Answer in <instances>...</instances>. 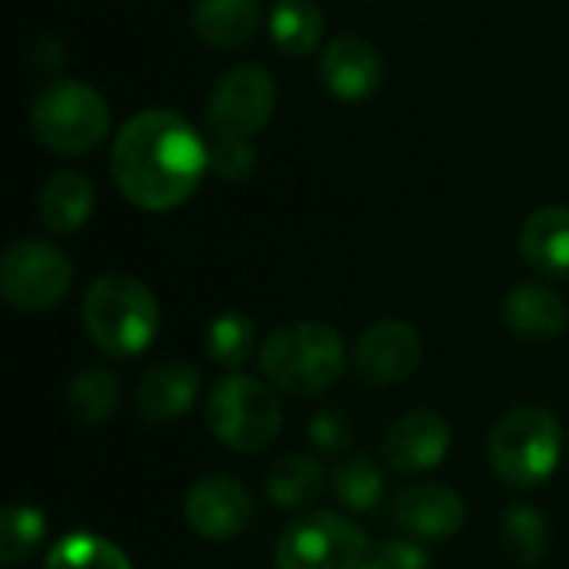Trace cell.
Instances as JSON below:
<instances>
[{"label": "cell", "instance_id": "cell-1", "mask_svg": "<svg viewBox=\"0 0 569 569\" xmlns=\"http://www.w3.org/2000/svg\"><path fill=\"white\" fill-rule=\"evenodd\" d=\"M110 170L133 207L163 213L193 197L210 170V147L180 113L143 110L117 133Z\"/></svg>", "mask_w": 569, "mask_h": 569}, {"label": "cell", "instance_id": "cell-2", "mask_svg": "<svg viewBox=\"0 0 569 569\" xmlns=\"http://www.w3.org/2000/svg\"><path fill=\"white\" fill-rule=\"evenodd\" d=\"M83 327L100 353L137 357L160 330V307L137 277L103 273L83 293Z\"/></svg>", "mask_w": 569, "mask_h": 569}, {"label": "cell", "instance_id": "cell-3", "mask_svg": "<svg viewBox=\"0 0 569 569\" xmlns=\"http://www.w3.org/2000/svg\"><path fill=\"white\" fill-rule=\"evenodd\" d=\"M343 363L347 353L340 333L330 323H317V320L283 323L260 347L263 377L277 390L293 397L327 393L340 380Z\"/></svg>", "mask_w": 569, "mask_h": 569}, {"label": "cell", "instance_id": "cell-4", "mask_svg": "<svg viewBox=\"0 0 569 569\" xmlns=\"http://www.w3.org/2000/svg\"><path fill=\"white\" fill-rule=\"evenodd\" d=\"M30 127L47 150L77 157L103 143L110 130V107L90 83L53 77L30 103Z\"/></svg>", "mask_w": 569, "mask_h": 569}, {"label": "cell", "instance_id": "cell-5", "mask_svg": "<svg viewBox=\"0 0 569 569\" xmlns=\"http://www.w3.org/2000/svg\"><path fill=\"white\" fill-rule=\"evenodd\" d=\"M563 450L560 420L543 407H517L490 433L487 457L497 473L513 490L540 487L553 477Z\"/></svg>", "mask_w": 569, "mask_h": 569}, {"label": "cell", "instance_id": "cell-6", "mask_svg": "<svg viewBox=\"0 0 569 569\" xmlns=\"http://www.w3.org/2000/svg\"><path fill=\"white\" fill-rule=\"evenodd\" d=\"M207 427L237 453H263L283 427L277 393L247 373H230L213 383L207 397Z\"/></svg>", "mask_w": 569, "mask_h": 569}, {"label": "cell", "instance_id": "cell-7", "mask_svg": "<svg viewBox=\"0 0 569 569\" xmlns=\"http://www.w3.org/2000/svg\"><path fill=\"white\" fill-rule=\"evenodd\" d=\"M367 557V533L333 510L290 520L277 543V569H360Z\"/></svg>", "mask_w": 569, "mask_h": 569}, {"label": "cell", "instance_id": "cell-8", "mask_svg": "<svg viewBox=\"0 0 569 569\" xmlns=\"http://www.w3.org/2000/svg\"><path fill=\"white\" fill-rule=\"evenodd\" d=\"M70 283L73 263L50 240H17L0 260V293L13 310H50L67 297Z\"/></svg>", "mask_w": 569, "mask_h": 569}, {"label": "cell", "instance_id": "cell-9", "mask_svg": "<svg viewBox=\"0 0 569 569\" xmlns=\"http://www.w3.org/2000/svg\"><path fill=\"white\" fill-rule=\"evenodd\" d=\"M273 107H277V83L270 70L257 63H243L227 70L213 87L207 120L213 127V137L250 140L270 123Z\"/></svg>", "mask_w": 569, "mask_h": 569}, {"label": "cell", "instance_id": "cell-10", "mask_svg": "<svg viewBox=\"0 0 569 569\" xmlns=\"http://www.w3.org/2000/svg\"><path fill=\"white\" fill-rule=\"evenodd\" d=\"M423 360L420 333L403 320H380L363 330L353 350V370L367 387L387 390L417 373Z\"/></svg>", "mask_w": 569, "mask_h": 569}, {"label": "cell", "instance_id": "cell-11", "mask_svg": "<svg viewBox=\"0 0 569 569\" xmlns=\"http://www.w3.org/2000/svg\"><path fill=\"white\" fill-rule=\"evenodd\" d=\"M183 517L190 530L210 543L233 540L253 517V500L247 487L233 477H203L190 487L183 500Z\"/></svg>", "mask_w": 569, "mask_h": 569}, {"label": "cell", "instance_id": "cell-12", "mask_svg": "<svg viewBox=\"0 0 569 569\" xmlns=\"http://www.w3.org/2000/svg\"><path fill=\"white\" fill-rule=\"evenodd\" d=\"M450 440V423L437 410H413L387 430L383 460L400 473H423L443 463Z\"/></svg>", "mask_w": 569, "mask_h": 569}, {"label": "cell", "instance_id": "cell-13", "mask_svg": "<svg viewBox=\"0 0 569 569\" xmlns=\"http://www.w3.org/2000/svg\"><path fill=\"white\" fill-rule=\"evenodd\" d=\"M320 80L327 90L347 103L373 97L383 83V60L377 47L363 37H337L320 57Z\"/></svg>", "mask_w": 569, "mask_h": 569}, {"label": "cell", "instance_id": "cell-14", "mask_svg": "<svg viewBox=\"0 0 569 569\" xmlns=\"http://www.w3.org/2000/svg\"><path fill=\"white\" fill-rule=\"evenodd\" d=\"M397 523L413 540H447L467 523V503L457 490L440 483L410 487L397 500Z\"/></svg>", "mask_w": 569, "mask_h": 569}, {"label": "cell", "instance_id": "cell-15", "mask_svg": "<svg viewBox=\"0 0 569 569\" xmlns=\"http://www.w3.org/2000/svg\"><path fill=\"white\" fill-rule=\"evenodd\" d=\"M200 390V373L190 363H157L137 383V413L147 423H170L190 413Z\"/></svg>", "mask_w": 569, "mask_h": 569}, {"label": "cell", "instance_id": "cell-16", "mask_svg": "<svg viewBox=\"0 0 569 569\" xmlns=\"http://www.w3.org/2000/svg\"><path fill=\"white\" fill-rule=\"evenodd\" d=\"M500 317L507 323L510 333H517L520 340H553L567 330L569 310L560 293H553L543 283H520L513 287L503 303H500Z\"/></svg>", "mask_w": 569, "mask_h": 569}, {"label": "cell", "instance_id": "cell-17", "mask_svg": "<svg viewBox=\"0 0 569 569\" xmlns=\"http://www.w3.org/2000/svg\"><path fill=\"white\" fill-rule=\"evenodd\" d=\"M523 260L543 273L569 280V207H543L520 230Z\"/></svg>", "mask_w": 569, "mask_h": 569}, {"label": "cell", "instance_id": "cell-18", "mask_svg": "<svg viewBox=\"0 0 569 569\" xmlns=\"http://www.w3.org/2000/svg\"><path fill=\"white\" fill-rule=\"evenodd\" d=\"M260 27V0H197L193 30L213 50L243 47Z\"/></svg>", "mask_w": 569, "mask_h": 569}, {"label": "cell", "instance_id": "cell-19", "mask_svg": "<svg viewBox=\"0 0 569 569\" xmlns=\"http://www.w3.org/2000/svg\"><path fill=\"white\" fill-rule=\"evenodd\" d=\"M40 220L53 233H73L80 230L93 213V187L77 170L53 173L40 190Z\"/></svg>", "mask_w": 569, "mask_h": 569}, {"label": "cell", "instance_id": "cell-20", "mask_svg": "<svg viewBox=\"0 0 569 569\" xmlns=\"http://www.w3.org/2000/svg\"><path fill=\"white\" fill-rule=\"evenodd\" d=\"M323 483H327V473H323L320 460H313L307 453H293V457L277 460L263 480L267 497L280 510H303V507L317 503L323 493Z\"/></svg>", "mask_w": 569, "mask_h": 569}, {"label": "cell", "instance_id": "cell-21", "mask_svg": "<svg viewBox=\"0 0 569 569\" xmlns=\"http://www.w3.org/2000/svg\"><path fill=\"white\" fill-rule=\"evenodd\" d=\"M500 543L517 567H537L550 550V523L530 503H513L500 517Z\"/></svg>", "mask_w": 569, "mask_h": 569}, {"label": "cell", "instance_id": "cell-22", "mask_svg": "<svg viewBox=\"0 0 569 569\" xmlns=\"http://www.w3.org/2000/svg\"><path fill=\"white\" fill-rule=\"evenodd\" d=\"M323 13L313 0H273L270 7V37L280 53H310L320 43Z\"/></svg>", "mask_w": 569, "mask_h": 569}, {"label": "cell", "instance_id": "cell-23", "mask_svg": "<svg viewBox=\"0 0 569 569\" xmlns=\"http://www.w3.org/2000/svg\"><path fill=\"white\" fill-rule=\"evenodd\" d=\"M43 569H133L127 553L93 533H67L47 553Z\"/></svg>", "mask_w": 569, "mask_h": 569}, {"label": "cell", "instance_id": "cell-24", "mask_svg": "<svg viewBox=\"0 0 569 569\" xmlns=\"http://www.w3.org/2000/svg\"><path fill=\"white\" fill-rule=\"evenodd\" d=\"M47 520L37 507L27 503H10L0 513V563L17 567L23 563L43 540Z\"/></svg>", "mask_w": 569, "mask_h": 569}, {"label": "cell", "instance_id": "cell-25", "mask_svg": "<svg viewBox=\"0 0 569 569\" xmlns=\"http://www.w3.org/2000/svg\"><path fill=\"white\" fill-rule=\"evenodd\" d=\"M253 343H257L253 323H250V317H243L237 310L213 317L207 327V353L213 363H220L227 370L243 367L253 353Z\"/></svg>", "mask_w": 569, "mask_h": 569}, {"label": "cell", "instance_id": "cell-26", "mask_svg": "<svg viewBox=\"0 0 569 569\" xmlns=\"http://www.w3.org/2000/svg\"><path fill=\"white\" fill-rule=\"evenodd\" d=\"M117 400H120V387L117 377L107 370H83L70 383V410L87 427L107 423L117 410Z\"/></svg>", "mask_w": 569, "mask_h": 569}, {"label": "cell", "instance_id": "cell-27", "mask_svg": "<svg viewBox=\"0 0 569 569\" xmlns=\"http://www.w3.org/2000/svg\"><path fill=\"white\" fill-rule=\"evenodd\" d=\"M330 493L347 510H357V513L373 510L380 503V497H383V473L370 460L353 457V460H347V463H340L333 470Z\"/></svg>", "mask_w": 569, "mask_h": 569}, {"label": "cell", "instance_id": "cell-28", "mask_svg": "<svg viewBox=\"0 0 569 569\" xmlns=\"http://www.w3.org/2000/svg\"><path fill=\"white\" fill-rule=\"evenodd\" d=\"M307 440L317 453L327 457H340L350 443H353V423L340 407H327L320 413L310 417L307 423Z\"/></svg>", "mask_w": 569, "mask_h": 569}, {"label": "cell", "instance_id": "cell-29", "mask_svg": "<svg viewBox=\"0 0 569 569\" xmlns=\"http://www.w3.org/2000/svg\"><path fill=\"white\" fill-rule=\"evenodd\" d=\"M253 163H257V153H253L250 140L213 137V143H210V170L220 180H227V183L247 180L253 173Z\"/></svg>", "mask_w": 569, "mask_h": 569}, {"label": "cell", "instance_id": "cell-30", "mask_svg": "<svg viewBox=\"0 0 569 569\" xmlns=\"http://www.w3.org/2000/svg\"><path fill=\"white\" fill-rule=\"evenodd\" d=\"M430 567V553L413 543V540H387L380 543L360 569H427Z\"/></svg>", "mask_w": 569, "mask_h": 569}]
</instances>
